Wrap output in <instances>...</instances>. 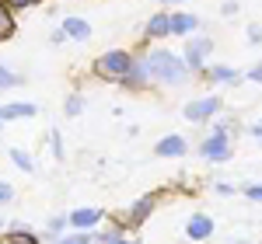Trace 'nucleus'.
Returning <instances> with one entry per match:
<instances>
[{
	"instance_id": "f257e3e1",
	"label": "nucleus",
	"mask_w": 262,
	"mask_h": 244,
	"mask_svg": "<svg viewBox=\"0 0 262 244\" xmlns=\"http://www.w3.org/2000/svg\"><path fill=\"white\" fill-rule=\"evenodd\" d=\"M143 60H147V66H150L154 84H164V87H182V84H189V77H192V66L185 63V56L171 53V49H150Z\"/></svg>"
},
{
	"instance_id": "f03ea898",
	"label": "nucleus",
	"mask_w": 262,
	"mask_h": 244,
	"mask_svg": "<svg viewBox=\"0 0 262 244\" xmlns=\"http://www.w3.org/2000/svg\"><path fill=\"white\" fill-rule=\"evenodd\" d=\"M133 56L126 53V49H108V53H101L98 60H95V74H98L101 81H112V84H122L126 81V74L133 70Z\"/></svg>"
},
{
	"instance_id": "7ed1b4c3",
	"label": "nucleus",
	"mask_w": 262,
	"mask_h": 244,
	"mask_svg": "<svg viewBox=\"0 0 262 244\" xmlns=\"http://www.w3.org/2000/svg\"><path fill=\"white\" fill-rule=\"evenodd\" d=\"M200 157L210 164H227L234 157V147H231V136H227V126H213V133L200 143Z\"/></svg>"
},
{
	"instance_id": "20e7f679",
	"label": "nucleus",
	"mask_w": 262,
	"mask_h": 244,
	"mask_svg": "<svg viewBox=\"0 0 262 244\" xmlns=\"http://www.w3.org/2000/svg\"><path fill=\"white\" fill-rule=\"evenodd\" d=\"M224 108V102L217 98V94H203V98H192V102L182 105V115H185V122H210L217 112Z\"/></svg>"
},
{
	"instance_id": "39448f33",
	"label": "nucleus",
	"mask_w": 262,
	"mask_h": 244,
	"mask_svg": "<svg viewBox=\"0 0 262 244\" xmlns=\"http://www.w3.org/2000/svg\"><path fill=\"white\" fill-rule=\"evenodd\" d=\"M210 49H213V39H189L185 45H182V56H185V63L192 66V70H206V60H210Z\"/></svg>"
},
{
	"instance_id": "423d86ee",
	"label": "nucleus",
	"mask_w": 262,
	"mask_h": 244,
	"mask_svg": "<svg viewBox=\"0 0 262 244\" xmlns=\"http://www.w3.org/2000/svg\"><path fill=\"white\" fill-rule=\"evenodd\" d=\"M154 154H158V157H185V154H189V140H185L182 133L161 136V140L154 143Z\"/></svg>"
},
{
	"instance_id": "0eeeda50",
	"label": "nucleus",
	"mask_w": 262,
	"mask_h": 244,
	"mask_svg": "<svg viewBox=\"0 0 262 244\" xmlns=\"http://www.w3.org/2000/svg\"><path fill=\"white\" fill-rule=\"evenodd\" d=\"M210 234H213V216H206V213H196V216H189V224H185V237L189 241H210Z\"/></svg>"
},
{
	"instance_id": "6e6552de",
	"label": "nucleus",
	"mask_w": 262,
	"mask_h": 244,
	"mask_svg": "<svg viewBox=\"0 0 262 244\" xmlns=\"http://www.w3.org/2000/svg\"><path fill=\"white\" fill-rule=\"evenodd\" d=\"M101 220H105V213H101L98 206H84V209H74L70 213V227L74 230H95Z\"/></svg>"
},
{
	"instance_id": "1a4fd4ad",
	"label": "nucleus",
	"mask_w": 262,
	"mask_h": 244,
	"mask_svg": "<svg viewBox=\"0 0 262 244\" xmlns=\"http://www.w3.org/2000/svg\"><path fill=\"white\" fill-rule=\"evenodd\" d=\"M150 81H154V77H150V66H147V60H137V63H133V70L126 74L122 87H126V91H143Z\"/></svg>"
},
{
	"instance_id": "9d476101",
	"label": "nucleus",
	"mask_w": 262,
	"mask_h": 244,
	"mask_svg": "<svg viewBox=\"0 0 262 244\" xmlns=\"http://www.w3.org/2000/svg\"><path fill=\"white\" fill-rule=\"evenodd\" d=\"M143 32H147V39H171V11H158L143 25Z\"/></svg>"
},
{
	"instance_id": "9b49d317",
	"label": "nucleus",
	"mask_w": 262,
	"mask_h": 244,
	"mask_svg": "<svg viewBox=\"0 0 262 244\" xmlns=\"http://www.w3.org/2000/svg\"><path fill=\"white\" fill-rule=\"evenodd\" d=\"M200 28V18L189 11H171V35H192Z\"/></svg>"
},
{
	"instance_id": "f8f14e48",
	"label": "nucleus",
	"mask_w": 262,
	"mask_h": 244,
	"mask_svg": "<svg viewBox=\"0 0 262 244\" xmlns=\"http://www.w3.org/2000/svg\"><path fill=\"white\" fill-rule=\"evenodd\" d=\"M32 115H35V105H32V102H7V105H0V119H4V122L32 119Z\"/></svg>"
},
{
	"instance_id": "ddd939ff",
	"label": "nucleus",
	"mask_w": 262,
	"mask_h": 244,
	"mask_svg": "<svg viewBox=\"0 0 262 244\" xmlns=\"http://www.w3.org/2000/svg\"><path fill=\"white\" fill-rule=\"evenodd\" d=\"M60 28L70 35V42H88V39H91V25H88L84 18H70V14H67Z\"/></svg>"
},
{
	"instance_id": "4468645a",
	"label": "nucleus",
	"mask_w": 262,
	"mask_h": 244,
	"mask_svg": "<svg viewBox=\"0 0 262 244\" xmlns=\"http://www.w3.org/2000/svg\"><path fill=\"white\" fill-rule=\"evenodd\" d=\"M206 74H210V81H217V84H238V81H242V74H238L234 66H227V63H213V66H206Z\"/></svg>"
},
{
	"instance_id": "2eb2a0df",
	"label": "nucleus",
	"mask_w": 262,
	"mask_h": 244,
	"mask_svg": "<svg viewBox=\"0 0 262 244\" xmlns=\"http://www.w3.org/2000/svg\"><path fill=\"white\" fill-rule=\"evenodd\" d=\"M154 203H158L154 196H143V199H137V203H133V209L126 213V220H129V224H143V220L150 216V209H154Z\"/></svg>"
},
{
	"instance_id": "dca6fc26",
	"label": "nucleus",
	"mask_w": 262,
	"mask_h": 244,
	"mask_svg": "<svg viewBox=\"0 0 262 244\" xmlns=\"http://www.w3.org/2000/svg\"><path fill=\"white\" fill-rule=\"evenodd\" d=\"M0 244H42L39 234H32L28 227H11V234H4Z\"/></svg>"
},
{
	"instance_id": "f3484780",
	"label": "nucleus",
	"mask_w": 262,
	"mask_h": 244,
	"mask_svg": "<svg viewBox=\"0 0 262 244\" xmlns=\"http://www.w3.org/2000/svg\"><path fill=\"white\" fill-rule=\"evenodd\" d=\"M21 84H25V77L14 74L7 63H0V91H14V87H21Z\"/></svg>"
},
{
	"instance_id": "a211bd4d",
	"label": "nucleus",
	"mask_w": 262,
	"mask_h": 244,
	"mask_svg": "<svg viewBox=\"0 0 262 244\" xmlns=\"http://www.w3.org/2000/svg\"><path fill=\"white\" fill-rule=\"evenodd\" d=\"M14 35V11L0 0V39H11Z\"/></svg>"
},
{
	"instance_id": "6ab92c4d",
	"label": "nucleus",
	"mask_w": 262,
	"mask_h": 244,
	"mask_svg": "<svg viewBox=\"0 0 262 244\" xmlns=\"http://www.w3.org/2000/svg\"><path fill=\"white\" fill-rule=\"evenodd\" d=\"M7 157H11V164H14L18 171H35V161H32L21 147H11V150H7Z\"/></svg>"
},
{
	"instance_id": "aec40b11",
	"label": "nucleus",
	"mask_w": 262,
	"mask_h": 244,
	"mask_svg": "<svg viewBox=\"0 0 262 244\" xmlns=\"http://www.w3.org/2000/svg\"><path fill=\"white\" fill-rule=\"evenodd\" d=\"M81 112H84V98H81V94H67V102H63V115H67V119H77Z\"/></svg>"
},
{
	"instance_id": "412c9836",
	"label": "nucleus",
	"mask_w": 262,
	"mask_h": 244,
	"mask_svg": "<svg viewBox=\"0 0 262 244\" xmlns=\"http://www.w3.org/2000/svg\"><path fill=\"white\" fill-rule=\"evenodd\" d=\"M56 244H95V234L91 230H77V234H63Z\"/></svg>"
},
{
	"instance_id": "4be33fe9",
	"label": "nucleus",
	"mask_w": 262,
	"mask_h": 244,
	"mask_svg": "<svg viewBox=\"0 0 262 244\" xmlns=\"http://www.w3.org/2000/svg\"><path fill=\"white\" fill-rule=\"evenodd\" d=\"M7 203H14V188L0 178V206H7Z\"/></svg>"
},
{
	"instance_id": "5701e85b",
	"label": "nucleus",
	"mask_w": 262,
	"mask_h": 244,
	"mask_svg": "<svg viewBox=\"0 0 262 244\" xmlns=\"http://www.w3.org/2000/svg\"><path fill=\"white\" fill-rule=\"evenodd\" d=\"M238 11H242V4H238V0H224V7H221V14H224V18H234Z\"/></svg>"
},
{
	"instance_id": "b1692460",
	"label": "nucleus",
	"mask_w": 262,
	"mask_h": 244,
	"mask_svg": "<svg viewBox=\"0 0 262 244\" xmlns=\"http://www.w3.org/2000/svg\"><path fill=\"white\" fill-rule=\"evenodd\" d=\"M248 45H262V25H248Z\"/></svg>"
},
{
	"instance_id": "393cba45",
	"label": "nucleus",
	"mask_w": 262,
	"mask_h": 244,
	"mask_svg": "<svg viewBox=\"0 0 262 244\" xmlns=\"http://www.w3.org/2000/svg\"><path fill=\"white\" fill-rule=\"evenodd\" d=\"M11 11H25V7H35V4H42V0H4Z\"/></svg>"
},
{
	"instance_id": "a878e982",
	"label": "nucleus",
	"mask_w": 262,
	"mask_h": 244,
	"mask_svg": "<svg viewBox=\"0 0 262 244\" xmlns=\"http://www.w3.org/2000/svg\"><path fill=\"white\" fill-rule=\"evenodd\" d=\"M245 196H248L252 203H262V185H248V188H245Z\"/></svg>"
},
{
	"instance_id": "bb28decb",
	"label": "nucleus",
	"mask_w": 262,
	"mask_h": 244,
	"mask_svg": "<svg viewBox=\"0 0 262 244\" xmlns=\"http://www.w3.org/2000/svg\"><path fill=\"white\" fill-rule=\"evenodd\" d=\"M49 42H53V45H63V42H70V35H67L63 28H56V32L49 35Z\"/></svg>"
},
{
	"instance_id": "cd10ccee",
	"label": "nucleus",
	"mask_w": 262,
	"mask_h": 244,
	"mask_svg": "<svg viewBox=\"0 0 262 244\" xmlns=\"http://www.w3.org/2000/svg\"><path fill=\"white\" fill-rule=\"evenodd\" d=\"M53 154H56V161H63V140H60V133H53Z\"/></svg>"
},
{
	"instance_id": "c85d7f7f",
	"label": "nucleus",
	"mask_w": 262,
	"mask_h": 244,
	"mask_svg": "<svg viewBox=\"0 0 262 244\" xmlns=\"http://www.w3.org/2000/svg\"><path fill=\"white\" fill-rule=\"evenodd\" d=\"M248 81H252V84H262V63H255V66L248 70Z\"/></svg>"
},
{
	"instance_id": "c756f323",
	"label": "nucleus",
	"mask_w": 262,
	"mask_h": 244,
	"mask_svg": "<svg viewBox=\"0 0 262 244\" xmlns=\"http://www.w3.org/2000/svg\"><path fill=\"white\" fill-rule=\"evenodd\" d=\"M108 244H140V241H137V237H126V234H116Z\"/></svg>"
},
{
	"instance_id": "7c9ffc66",
	"label": "nucleus",
	"mask_w": 262,
	"mask_h": 244,
	"mask_svg": "<svg viewBox=\"0 0 262 244\" xmlns=\"http://www.w3.org/2000/svg\"><path fill=\"white\" fill-rule=\"evenodd\" d=\"M252 136H255V140H262V119L255 122V126H252Z\"/></svg>"
},
{
	"instance_id": "2f4dec72",
	"label": "nucleus",
	"mask_w": 262,
	"mask_h": 244,
	"mask_svg": "<svg viewBox=\"0 0 262 244\" xmlns=\"http://www.w3.org/2000/svg\"><path fill=\"white\" fill-rule=\"evenodd\" d=\"M158 4H164V7H182L185 0H158Z\"/></svg>"
},
{
	"instance_id": "473e14b6",
	"label": "nucleus",
	"mask_w": 262,
	"mask_h": 244,
	"mask_svg": "<svg viewBox=\"0 0 262 244\" xmlns=\"http://www.w3.org/2000/svg\"><path fill=\"white\" fill-rule=\"evenodd\" d=\"M0 129H4V119H0Z\"/></svg>"
},
{
	"instance_id": "72a5a7b5",
	"label": "nucleus",
	"mask_w": 262,
	"mask_h": 244,
	"mask_svg": "<svg viewBox=\"0 0 262 244\" xmlns=\"http://www.w3.org/2000/svg\"><path fill=\"white\" fill-rule=\"evenodd\" d=\"M0 227H4V220H0Z\"/></svg>"
}]
</instances>
